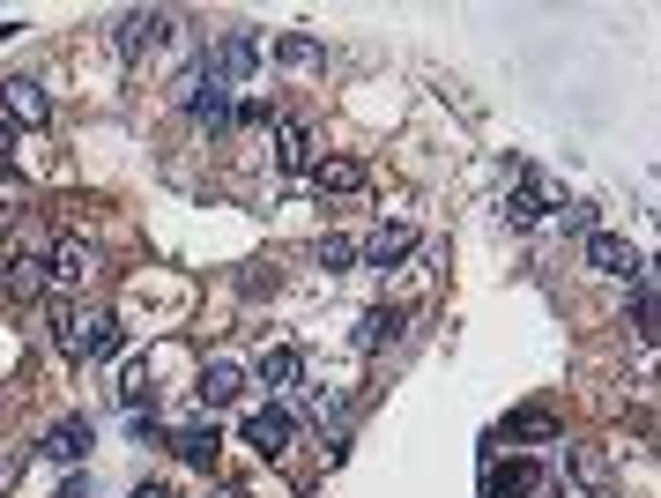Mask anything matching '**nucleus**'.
Returning a JSON list of instances; mask_svg holds the SVG:
<instances>
[{"mask_svg": "<svg viewBox=\"0 0 661 498\" xmlns=\"http://www.w3.org/2000/svg\"><path fill=\"white\" fill-rule=\"evenodd\" d=\"M52 349L68 357V365H112L126 349V327L112 321V313H98V305H52Z\"/></svg>", "mask_w": 661, "mask_h": 498, "instance_id": "obj_1", "label": "nucleus"}, {"mask_svg": "<svg viewBox=\"0 0 661 498\" xmlns=\"http://www.w3.org/2000/svg\"><path fill=\"white\" fill-rule=\"evenodd\" d=\"M268 68V38L253 23H231V30H216L209 38V52H201V75L209 82H223V90H245V82Z\"/></svg>", "mask_w": 661, "mask_h": 498, "instance_id": "obj_2", "label": "nucleus"}, {"mask_svg": "<svg viewBox=\"0 0 661 498\" xmlns=\"http://www.w3.org/2000/svg\"><path fill=\"white\" fill-rule=\"evenodd\" d=\"M179 38H186V16H179V8H126L120 23H112V45H120L126 60H164V52H179Z\"/></svg>", "mask_w": 661, "mask_h": 498, "instance_id": "obj_3", "label": "nucleus"}, {"mask_svg": "<svg viewBox=\"0 0 661 498\" xmlns=\"http://www.w3.org/2000/svg\"><path fill=\"white\" fill-rule=\"evenodd\" d=\"M186 387H194V409H201V417H216V409H238V402H245V387H253V365H245L238 349H209V357L194 365V379H186Z\"/></svg>", "mask_w": 661, "mask_h": 498, "instance_id": "obj_4", "label": "nucleus"}, {"mask_svg": "<svg viewBox=\"0 0 661 498\" xmlns=\"http://www.w3.org/2000/svg\"><path fill=\"white\" fill-rule=\"evenodd\" d=\"M558 484L580 498H617V454L602 439H558Z\"/></svg>", "mask_w": 661, "mask_h": 498, "instance_id": "obj_5", "label": "nucleus"}, {"mask_svg": "<svg viewBox=\"0 0 661 498\" xmlns=\"http://www.w3.org/2000/svg\"><path fill=\"white\" fill-rule=\"evenodd\" d=\"M238 439H245V454H261V461H291V447H297V409H291V402L245 409V417H238Z\"/></svg>", "mask_w": 661, "mask_h": 498, "instance_id": "obj_6", "label": "nucleus"}, {"mask_svg": "<svg viewBox=\"0 0 661 498\" xmlns=\"http://www.w3.org/2000/svg\"><path fill=\"white\" fill-rule=\"evenodd\" d=\"M268 150H275V172H283V179H305L319 164L313 120H305V112H275V120H268Z\"/></svg>", "mask_w": 661, "mask_h": 498, "instance_id": "obj_7", "label": "nucleus"}, {"mask_svg": "<svg viewBox=\"0 0 661 498\" xmlns=\"http://www.w3.org/2000/svg\"><path fill=\"white\" fill-rule=\"evenodd\" d=\"M417 253H424V231H417V224H379V231H365V238H357V268L401 275Z\"/></svg>", "mask_w": 661, "mask_h": 498, "instance_id": "obj_8", "label": "nucleus"}, {"mask_svg": "<svg viewBox=\"0 0 661 498\" xmlns=\"http://www.w3.org/2000/svg\"><path fill=\"white\" fill-rule=\"evenodd\" d=\"M580 268H588V275H610V283H632V275H647V261H639V246L624 238V231H602V224H594L588 238H580Z\"/></svg>", "mask_w": 661, "mask_h": 498, "instance_id": "obj_9", "label": "nucleus"}, {"mask_svg": "<svg viewBox=\"0 0 661 498\" xmlns=\"http://www.w3.org/2000/svg\"><path fill=\"white\" fill-rule=\"evenodd\" d=\"M98 275V246L82 238V231H52V246H45V283L52 291H82Z\"/></svg>", "mask_w": 661, "mask_h": 498, "instance_id": "obj_10", "label": "nucleus"}, {"mask_svg": "<svg viewBox=\"0 0 661 498\" xmlns=\"http://www.w3.org/2000/svg\"><path fill=\"white\" fill-rule=\"evenodd\" d=\"M409 335H417V313H409V305H372V313H357V327H349V343L365 349V357H379V349H401L409 343Z\"/></svg>", "mask_w": 661, "mask_h": 498, "instance_id": "obj_11", "label": "nucleus"}, {"mask_svg": "<svg viewBox=\"0 0 661 498\" xmlns=\"http://www.w3.org/2000/svg\"><path fill=\"white\" fill-rule=\"evenodd\" d=\"M90 447H98V424L74 409V417L45 424V439H38V461H52V469H90Z\"/></svg>", "mask_w": 661, "mask_h": 498, "instance_id": "obj_12", "label": "nucleus"}, {"mask_svg": "<svg viewBox=\"0 0 661 498\" xmlns=\"http://www.w3.org/2000/svg\"><path fill=\"white\" fill-rule=\"evenodd\" d=\"M179 104H186V120L209 126V134H231V104H238V90H223V82H209L194 68V75L179 82Z\"/></svg>", "mask_w": 661, "mask_h": 498, "instance_id": "obj_13", "label": "nucleus"}, {"mask_svg": "<svg viewBox=\"0 0 661 498\" xmlns=\"http://www.w3.org/2000/svg\"><path fill=\"white\" fill-rule=\"evenodd\" d=\"M0 120L16 126V134H23V126H45L52 120V90L38 75H8L0 82Z\"/></svg>", "mask_w": 661, "mask_h": 498, "instance_id": "obj_14", "label": "nucleus"}, {"mask_svg": "<svg viewBox=\"0 0 661 498\" xmlns=\"http://www.w3.org/2000/svg\"><path fill=\"white\" fill-rule=\"evenodd\" d=\"M253 365V387H268V395H297L305 387V349L297 343H268L261 357H245Z\"/></svg>", "mask_w": 661, "mask_h": 498, "instance_id": "obj_15", "label": "nucleus"}, {"mask_svg": "<svg viewBox=\"0 0 661 498\" xmlns=\"http://www.w3.org/2000/svg\"><path fill=\"white\" fill-rule=\"evenodd\" d=\"M164 447L179 454V461H186V469H216V454H223V431H216V417H186V424H172V431H164Z\"/></svg>", "mask_w": 661, "mask_h": 498, "instance_id": "obj_16", "label": "nucleus"}, {"mask_svg": "<svg viewBox=\"0 0 661 498\" xmlns=\"http://www.w3.org/2000/svg\"><path fill=\"white\" fill-rule=\"evenodd\" d=\"M498 439H506V447H558V439H565V424H558V409L528 402V409H513V417L498 424Z\"/></svg>", "mask_w": 661, "mask_h": 498, "instance_id": "obj_17", "label": "nucleus"}, {"mask_svg": "<svg viewBox=\"0 0 661 498\" xmlns=\"http://www.w3.org/2000/svg\"><path fill=\"white\" fill-rule=\"evenodd\" d=\"M305 179H313V194H319V201H327V194H365V186H372L365 156H319Z\"/></svg>", "mask_w": 661, "mask_h": 498, "instance_id": "obj_18", "label": "nucleus"}, {"mask_svg": "<svg viewBox=\"0 0 661 498\" xmlns=\"http://www.w3.org/2000/svg\"><path fill=\"white\" fill-rule=\"evenodd\" d=\"M45 246H52V224H45V216H16V224H8V238H0V261H45Z\"/></svg>", "mask_w": 661, "mask_h": 498, "instance_id": "obj_19", "label": "nucleus"}, {"mask_svg": "<svg viewBox=\"0 0 661 498\" xmlns=\"http://www.w3.org/2000/svg\"><path fill=\"white\" fill-rule=\"evenodd\" d=\"M275 60H283V68H297V75H313V68H327V45H319V38H305V30H283V38H275Z\"/></svg>", "mask_w": 661, "mask_h": 498, "instance_id": "obj_20", "label": "nucleus"}, {"mask_svg": "<svg viewBox=\"0 0 661 498\" xmlns=\"http://www.w3.org/2000/svg\"><path fill=\"white\" fill-rule=\"evenodd\" d=\"M8 298H16V305H45L52 298L45 261H8Z\"/></svg>", "mask_w": 661, "mask_h": 498, "instance_id": "obj_21", "label": "nucleus"}, {"mask_svg": "<svg viewBox=\"0 0 661 498\" xmlns=\"http://www.w3.org/2000/svg\"><path fill=\"white\" fill-rule=\"evenodd\" d=\"M313 268L349 275V268H357V238H349V231H319V238H313Z\"/></svg>", "mask_w": 661, "mask_h": 498, "instance_id": "obj_22", "label": "nucleus"}, {"mask_svg": "<svg viewBox=\"0 0 661 498\" xmlns=\"http://www.w3.org/2000/svg\"><path fill=\"white\" fill-rule=\"evenodd\" d=\"M275 283H283V275H275V261H253V268H245V291H253V298H261V291H275Z\"/></svg>", "mask_w": 661, "mask_h": 498, "instance_id": "obj_23", "label": "nucleus"}, {"mask_svg": "<svg viewBox=\"0 0 661 498\" xmlns=\"http://www.w3.org/2000/svg\"><path fill=\"white\" fill-rule=\"evenodd\" d=\"M16 156H23V134H16V126L0 120V164H16Z\"/></svg>", "mask_w": 661, "mask_h": 498, "instance_id": "obj_24", "label": "nucleus"}, {"mask_svg": "<svg viewBox=\"0 0 661 498\" xmlns=\"http://www.w3.org/2000/svg\"><path fill=\"white\" fill-rule=\"evenodd\" d=\"M126 498H179V491H172V484H156V476H142V484H134Z\"/></svg>", "mask_w": 661, "mask_h": 498, "instance_id": "obj_25", "label": "nucleus"}, {"mask_svg": "<svg viewBox=\"0 0 661 498\" xmlns=\"http://www.w3.org/2000/svg\"><path fill=\"white\" fill-rule=\"evenodd\" d=\"M209 498H253V491H245V484H223V476H216V484H209Z\"/></svg>", "mask_w": 661, "mask_h": 498, "instance_id": "obj_26", "label": "nucleus"}, {"mask_svg": "<svg viewBox=\"0 0 661 498\" xmlns=\"http://www.w3.org/2000/svg\"><path fill=\"white\" fill-rule=\"evenodd\" d=\"M30 23H16V16H0V45H8V38H23Z\"/></svg>", "mask_w": 661, "mask_h": 498, "instance_id": "obj_27", "label": "nucleus"}]
</instances>
